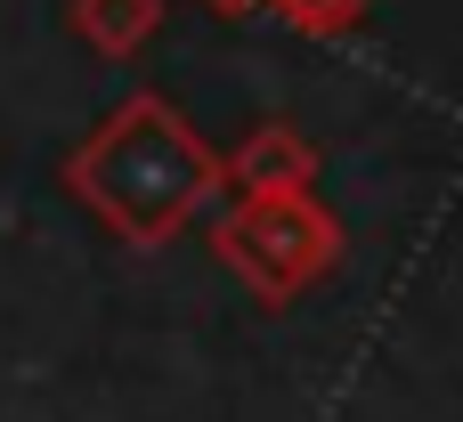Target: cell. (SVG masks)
<instances>
[{"instance_id":"1","label":"cell","mask_w":463,"mask_h":422,"mask_svg":"<svg viewBox=\"0 0 463 422\" xmlns=\"http://www.w3.org/2000/svg\"><path fill=\"white\" fill-rule=\"evenodd\" d=\"M65 179H73L130 244H155V236L179 228V211L203 195L212 163H203V146L171 122V106L130 98V106L65 163Z\"/></svg>"},{"instance_id":"2","label":"cell","mask_w":463,"mask_h":422,"mask_svg":"<svg viewBox=\"0 0 463 422\" xmlns=\"http://www.w3.org/2000/svg\"><path fill=\"white\" fill-rule=\"evenodd\" d=\"M73 24H81L98 49H130V41L155 24V0H73Z\"/></svg>"}]
</instances>
